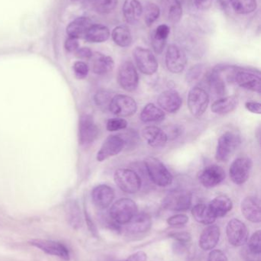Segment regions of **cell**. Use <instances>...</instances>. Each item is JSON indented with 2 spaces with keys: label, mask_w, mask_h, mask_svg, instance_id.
<instances>
[{
  "label": "cell",
  "mask_w": 261,
  "mask_h": 261,
  "mask_svg": "<svg viewBox=\"0 0 261 261\" xmlns=\"http://www.w3.org/2000/svg\"><path fill=\"white\" fill-rule=\"evenodd\" d=\"M116 186L124 193L134 194L140 190L142 181L139 175L130 169H118L114 173Z\"/></svg>",
  "instance_id": "cell-5"
},
{
  "label": "cell",
  "mask_w": 261,
  "mask_h": 261,
  "mask_svg": "<svg viewBox=\"0 0 261 261\" xmlns=\"http://www.w3.org/2000/svg\"><path fill=\"white\" fill-rule=\"evenodd\" d=\"M142 136L150 147L155 148L163 147L168 141L165 130L153 125L144 128L142 130Z\"/></svg>",
  "instance_id": "cell-21"
},
{
  "label": "cell",
  "mask_w": 261,
  "mask_h": 261,
  "mask_svg": "<svg viewBox=\"0 0 261 261\" xmlns=\"http://www.w3.org/2000/svg\"><path fill=\"white\" fill-rule=\"evenodd\" d=\"M234 82H235L239 87L245 89V90L256 92L259 94L260 93L261 80L260 76L253 72L239 68L234 74Z\"/></svg>",
  "instance_id": "cell-17"
},
{
  "label": "cell",
  "mask_w": 261,
  "mask_h": 261,
  "mask_svg": "<svg viewBox=\"0 0 261 261\" xmlns=\"http://www.w3.org/2000/svg\"><path fill=\"white\" fill-rule=\"evenodd\" d=\"M79 210L78 206L75 205H70L69 206L68 215L70 217V220L73 222L74 225H77L79 222Z\"/></svg>",
  "instance_id": "cell-49"
},
{
  "label": "cell",
  "mask_w": 261,
  "mask_h": 261,
  "mask_svg": "<svg viewBox=\"0 0 261 261\" xmlns=\"http://www.w3.org/2000/svg\"><path fill=\"white\" fill-rule=\"evenodd\" d=\"M210 99L206 90L200 87H195L188 93V110L195 117H201L206 112Z\"/></svg>",
  "instance_id": "cell-6"
},
{
  "label": "cell",
  "mask_w": 261,
  "mask_h": 261,
  "mask_svg": "<svg viewBox=\"0 0 261 261\" xmlns=\"http://www.w3.org/2000/svg\"><path fill=\"white\" fill-rule=\"evenodd\" d=\"M73 1H78V0H73Z\"/></svg>",
  "instance_id": "cell-55"
},
{
  "label": "cell",
  "mask_w": 261,
  "mask_h": 261,
  "mask_svg": "<svg viewBox=\"0 0 261 261\" xmlns=\"http://www.w3.org/2000/svg\"><path fill=\"white\" fill-rule=\"evenodd\" d=\"M242 214L245 219L253 223H260L261 221L260 202L255 196H247L241 205Z\"/></svg>",
  "instance_id": "cell-20"
},
{
  "label": "cell",
  "mask_w": 261,
  "mask_h": 261,
  "mask_svg": "<svg viewBox=\"0 0 261 261\" xmlns=\"http://www.w3.org/2000/svg\"><path fill=\"white\" fill-rule=\"evenodd\" d=\"M99 129L90 115L84 114L80 117L78 126V139L82 146L91 144L98 138Z\"/></svg>",
  "instance_id": "cell-12"
},
{
  "label": "cell",
  "mask_w": 261,
  "mask_h": 261,
  "mask_svg": "<svg viewBox=\"0 0 261 261\" xmlns=\"http://www.w3.org/2000/svg\"><path fill=\"white\" fill-rule=\"evenodd\" d=\"M109 110L118 117H130L137 111V104L127 95H115L110 100Z\"/></svg>",
  "instance_id": "cell-8"
},
{
  "label": "cell",
  "mask_w": 261,
  "mask_h": 261,
  "mask_svg": "<svg viewBox=\"0 0 261 261\" xmlns=\"http://www.w3.org/2000/svg\"><path fill=\"white\" fill-rule=\"evenodd\" d=\"M66 50L69 52H75L78 48H79V42L78 39L72 37H69L66 40L65 44H64Z\"/></svg>",
  "instance_id": "cell-48"
},
{
  "label": "cell",
  "mask_w": 261,
  "mask_h": 261,
  "mask_svg": "<svg viewBox=\"0 0 261 261\" xmlns=\"http://www.w3.org/2000/svg\"><path fill=\"white\" fill-rule=\"evenodd\" d=\"M226 177L225 170L220 166H208L199 173V179L205 188L211 189L222 184Z\"/></svg>",
  "instance_id": "cell-15"
},
{
  "label": "cell",
  "mask_w": 261,
  "mask_h": 261,
  "mask_svg": "<svg viewBox=\"0 0 261 261\" xmlns=\"http://www.w3.org/2000/svg\"><path fill=\"white\" fill-rule=\"evenodd\" d=\"M187 57L183 49L176 44H170L165 53V65L169 71L180 73L185 70Z\"/></svg>",
  "instance_id": "cell-11"
},
{
  "label": "cell",
  "mask_w": 261,
  "mask_h": 261,
  "mask_svg": "<svg viewBox=\"0 0 261 261\" xmlns=\"http://www.w3.org/2000/svg\"><path fill=\"white\" fill-rule=\"evenodd\" d=\"M221 237V230L216 225H209L202 231L199 239V246L204 251H211L214 249Z\"/></svg>",
  "instance_id": "cell-22"
},
{
  "label": "cell",
  "mask_w": 261,
  "mask_h": 261,
  "mask_svg": "<svg viewBox=\"0 0 261 261\" xmlns=\"http://www.w3.org/2000/svg\"><path fill=\"white\" fill-rule=\"evenodd\" d=\"M205 64H199L193 66L189 69L186 74V81L189 84L197 82L204 74H205Z\"/></svg>",
  "instance_id": "cell-39"
},
{
  "label": "cell",
  "mask_w": 261,
  "mask_h": 261,
  "mask_svg": "<svg viewBox=\"0 0 261 261\" xmlns=\"http://www.w3.org/2000/svg\"><path fill=\"white\" fill-rule=\"evenodd\" d=\"M110 35V30L107 26L101 24H93L89 28L84 38L89 42L102 43L109 39Z\"/></svg>",
  "instance_id": "cell-31"
},
{
  "label": "cell",
  "mask_w": 261,
  "mask_h": 261,
  "mask_svg": "<svg viewBox=\"0 0 261 261\" xmlns=\"http://www.w3.org/2000/svg\"><path fill=\"white\" fill-rule=\"evenodd\" d=\"M193 202V194L188 190H176L170 192L162 199V205L165 210L183 212L189 210Z\"/></svg>",
  "instance_id": "cell-4"
},
{
  "label": "cell",
  "mask_w": 261,
  "mask_h": 261,
  "mask_svg": "<svg viewBox=\"0 0 261 261\" xmlns=\"http://www.w3.org/2000/svg\"><path fill=\"white\" fill-rule=\"evenodd\" d=\"M125 144L124 138L119 135H110L103 143L97 154V160L102 162L111 156H116L122 151Z\"/></svg>",
  "instance_id": "cell-14"
},
{
  "label": "cell",
  "mask_w": 261,
  "mask_h": 261,
  "mask_svg": "<svg viewBox=\"0 0 261 261\" xmlns=\"http://www.w3.org/2000/svg\"><path fill=\"white\" fill-rule=\"evenodd\" d=\"M165 132L168 138H172V139H175V138H178V137L182 135V132H183V129H182V127L180 126V125H174L170 127L169 130H167V132Z\"/></svg>",
  "instance_id": "cell-47"
},
{
  "label": "cell",
  "mask_w": 261,
  "mask_h": 261,
  "mask_svg": "<svg viewBox=\"0 0 261 261\" xmlns=\"http://www.w3.org/2000/svg\"><path fill=\"white\" fill-rule=\"evenodd\" d=\"M221 6L224 8H227L230 5V0H218Z\"/></svg>",
  "instance_id": "cell-54"
},
{
  "label": "cell",
  "mask_w": 261,
  "mask_h": 261,
  "mask_svg": "<svg viewBox=\"0 0 261 261\" xmlns=\"http://www.w3.org/2000/svg\"><path fill=\"white\" fill-rule=\"evenodd\" d=\"M128 122L122 118H115L107 121V130L109 132H116V130L127 128Z\"/></svg>",
  "instance_id": "cell-42"
},
{
  "label": "cell",
  "mask_w": 261,
  "mask_h": 261,
  "mask_svg": "<svg viewBox=\"0 0 261 261\" xmlns=\"http://www.w3.org/2000/svg\"><path fill=\"white\" fill-rule=\"evenodd\" d=\"M230 4L234 12L240 15L251 13L257 7V0H230Z\"/></svg>",
  "instance_id": "cell-36"
},
{
  "label": "cell",
  "mask_w": 261,
  "mask_h": 261,
  "mask_svg": "<svg viewBox=\"0 0 261 261\" xmlns=\"http://www.w3.org/2000/svg\"><path fill=\"white\" fill-rule=\"evenodd\" d=\"M192 214L199 223L205 225H211L216 220V217L211 212L209 205L205 204H198L192 210Z\"/></svg>",
  "instance_id": "cell-32"
},
{
  "label": "cell",
  "mask_w": 261,
  "mask_h": 261,
  "mask_svg": "<svg viewBox=\"0 0 261 261\" xmlns=\"http://www.w3.org/2000/svg\"><path fill=\"white\" fill-rule=\"evenodd\" d=\"M92 70L96 74L105 75L113 70L114 61L110 56L101 53H95L92 55Z\"/></svg>",
  "instance_id": "cell-26"
},
{
  "label": "cell",
  "mask_w": 261,
  "mask_h": 261,
  "mask_svg": "<svg viewBox=\"0 0 261 261\" xmlns=\"http://www.w3.org/2000/svg\"><path fill=\"white\" fill-rule=\"evenodd\" d=\"M74 73L78 79H84L88 74L89 67L86 63L83 61H77L73 66Z\"/></svg>",
  "instance_id": "cell-43"
},
{
  "label": "cell",
  "mask_w": 261,
  "mask_h": 261,
  "mask_svg": "<svg viewBox=\"0 0 261 261\" xmlns=\"http://www.w3.org/2000/svg\"><path fill=\"white\" fill-rule=\"evenodd\" d=\"M144 164L150 179L155 185L167 187L173 184V175L159 159L154 156H147L144 160Z\"/></svg>",
  "instance_id": "cell-1"
},
{
  "label": "cell",
  "mask_w": 261,
  "mask_h": 261,
  "mask_svg": "<svg viewBox=\"0 0 261 261\" xmlns=\"http://www.w3.org/2000/svg\"><path fill=\"white\" fill-rule=\"evenodd\" d=\"M226 234L230 245L234 247L243 246L248 240V230L242 221L231 219L226 227Z\"/></svg>",
  "instance_id": "cell-13"
},
{
  "label": "cell",
  "mask_w": 261,
  "mask_h": 261,
  "mask_svg": "<svg viewBox=\"0 0 261 261\" xmlns=\"http://www.w3.org/2000/svg\"><path fill=\"white\" fill-rule=\"evenodd\" d=\"M159 16H160V9L157 5L150 3L146 6L144 21L148 27H151Z\"/></svg>",
  "instance_id": "cell-37"
},
{
  "label": "cell",
  "mask_w": 261,
  "mask_h": 261,
  "mask_svg": "<svg viewBox=\"0 0 261 261\" xmlns=\"http://www.w3.org/2000/svg\"><path fill=\"white\" fill-rule=\"evenodd\" d=\"M213 0H195L196 7L200 10H207L212 5Z\"/></svg>",
  "instance_id": "cell-53"
},
{
  "label": "cell",
  "mask_w": 261,
  "mask_h": 261,
  "mask_svg": "<svg viewBox=\"0 0 261 261\" xmlns=\"http://www.w3.org/2000/svg\"><path fill=\"white\" fill-rule=\"evenodd\" d=\"M188 222V217L185 214H177L167 219V223L172 227L183 226Z\"/></svg>",
  "instance_id": "cell-44"
},
{
  "label": "cell",
  "mask_w": 261,
  "mask_h": 261,
  "mask_svg": "<svg viewBox=\"0 0 261 261\" xmlns=\"http://www.w3.org/2000/svg\"><path fill=\"white\" fill-rule=\"evenodd\" d=\"M118 84L123 90L134 92L139 85V75L131 61H125L120 67L117 74Z\"/></svg>",
  "instance_id": "cell-9"
},
{
  "label": "cell",
  "mask_w": 261,
  "mask_h": 261,
  "mask_svg": "<svg viewBox=\"0 0 261 261\" xmlns=\"http://www.w3.org/2000/svg\"><path fill=\"white\" fill-rule=\"evenodd\" d=\"M225 78L222 76L219 70L215 67L211 71L205 75V80L208 86L217 96H223L226 94L227 88Z\"/></svg>",
  "instance_id": "cell-27"
},
{
  "label": "cell",
  "mask_w": 261,
  "mask_h": 261,
  "mask_svg": "<svg viewBox=\"0 0 261 261\" xmlns=\"http://www.w3.org/2000/svg\"><path fill=\"white\" fill-rule=\"evenodd\" d=\"M147 254L144 251H138L130 255L127 260L124 261H147Z\"/></svg>",
  "instance_id": "cell-52"
},
{
  "label": "cell",
  "mask_w": 261,
  "mask_h": 261,
  "mask_svg": "<svg viewBox=\"0 0 261 261\" xmlns=\"http://www.w3.org/2000/svg\"><path fill=\"white\" fill-rule=\"evenodd\" d=\"M93 24L91 20L87 17H79L74 20L67 27V34L69 37L79 38H84L89 28Z\"/></svg>",
  "instance_id": "cell-29"
},
{
  "label": "cell",
  "mask_w": 261,
  "mask_h": 261,
  "mask_svg": "<svg viewBox=\"0 0 261 261\" xmlns=\"http://www.w3.org/2000/svg\"><path fill=\"white\" fill-rule=\"evenodd\" d=\"M242 143L240 135L236 132H225L218 141L216 159L219 162H227Z\"/></svg>",
  "instance_id": "cell-3"
},
{
  "label": "cell",
  "mask_w": 261,
  "mask_h": 261,
  "mask_svg": "<svg viewBox=\"0 0 261 261\" xmlns=\"http://www.w3.org/2000/svg\"><path fill=\"white\" fill-rule=\"evenodd\" d=\"M30 243L32 246L41 250L49 255L55 256L64 260H70V251L68 248L61 242L36 239L32 240Z\"/></svg>",
  "instance_id": "cell-16"
},
{
  "label": "cell",
  "mask_w": 261,
  "mask_h": 261,
  "mask_svg": "<svg viewBox=\"0 0 261 261\" xmlns=\"http://www.w3.org/2000/svg\"><path fill=\"white\" fill-rule=\"evenodd\" d=\"M170 238L177 241L180 244H188L192 240L191 234L188 231H179V232H173L170 234Z\"/></svg>",
  "instance_id": "cell-45"
},
{
  "label": "cell",
  "mask_w": 261,
  "mask_h": 261,
  "mask_svg": "<svg viewBox=\"0 0 261 261\" xmlns=\"http://www.w3.org/2000/svg\"><path fill=\"white\" fill-rule=\"evenodd\" d=\"M165 11L167 18L173 24H177L182 16L181 0H165Z\"/></svg>",
  "instance_id": "cell-35"
},
{
  "label": "cell",
  "mask_w": 261,
  "mask_h": 261,
  "mask_svg": "<svg viewBox=\"0 0 261 261\" xmlns=\"http://www.w3.org/2000/svg\"><path fill=\"white\" fill-rule=\"evenodd\" d=\"M170 34V26L162 24L158 26L151 35V44L155 53L160 55L163 51Z\"/></svg>",
  "instance_id": "cell-25"
},
{
  "label": "cell",
  "mask_w": 261,
  "mask_h": 261,
  "mask_svg": "<svg viewBox=\"0 0 261 261\" xmlns=\"http://www.w3.org/2000/svg\"><path fill=\"white\" fill-rule=\"evenodd\" d=\"M133 55L141 73L151 76L157 72L159 64L151 50L143 47H136L133 50Z\"/></svg>",
  "instance_id": "cell-7"
},
{
  "label": "cell",
  "mask_w": 261,
  "mask_h": 261,
  "mask_svg": "<svg viewBox=\"0 0 261 261\" xmlns=\"http://www.w3.org/2000/svg\"><path fill=\"white\" fill-rule=\"evenodd\" d=\"M111 99L109 92L106 90H100L95 94L94 102L99 108L104 110V109H109Z\"/></svg>",
  "instance_id": "cell-40"
},
{
  "label": "cell",
  "mask_w": 261,
  "mask_h": 261,
  "mask_svg": "<svg viewBox=\"0 0 261 261\" xmlns=\"http://www.w3.org/2000/svg\"><path fill=\"white\" fill-rule=\"evenodd\" d=\"M112 38L116 45L121 47H128L133 42L130 29L127 25H118L112 32Z\"/></svg>",
  "instance_id": "cell-34"
},
{
  "label": "cell",
  "mask_w": 261,
  "mask_h": 261,
  "mask_svg": "<svg viewBox=\"0 0 261 261\" xmlns=\"http://www.w3.org/2000/svg\"><path fill=\"white\" fill-rule=\"evenodd\" d=\"M157 102L162 110L167 113H176L182 107V99L176 90H165L159 95Z\"/></svg>",
  "instance_id": "cell-18"
},
{
  "label": "cell",
  "mask_w": 261,
  "mask_h": 261,
  "mask_svg": "<svg viewBox=\"0 0 261 261\" xmlns=\"http://www.w3.org/2000/svg\"><path fill=\"white\" fill-rule=\"evenodd\" d=\"M92 201L98 208H107L111 205L115 198L114 190L110 186L102 184L93 188L91 193Z\"/></svg>",
  "instance_id": "cell-19"
},
{
  "label": "cell",
  "mask_w": 261,
  "mask_h": 261,
  "mask_svg": "<svg viewBox=\"0 0 261 261\" xmlns=\"http://www.w3.org/2000/svg\"><path fill=\"white\" fill-rule=\"evenodd\" d=\"M144 13L142 4L139 0H125L123 5V15L128 24H135L140 20Z\"/></svg>",
  "instance_id": "cell-24"
},
{
  "label": "cell",
  "mask_w": 261,
  "mask_h": 261,
  "mask_svg": "<svg viewBox=\"0 0 261 261\" xmlns=\"http://www.w3.org/2000/svg\"><path fill=\"white\" fill-rule=\"evenodd\" d=\"M127 230L132 234H141L148 231L151 228L152 219L150 215L145 213H136L134 217L126 224Z\"/></svg>",
  "instance_id": "cell-23"
},
{
  "label": "cell",
  "mask_w": 261,
  "mask_h": 261,
  "mask_svg": "<svg viewBox=\"0 0 261 261\" xmlns=\"http://www.w3.org/2000/svg\"><path fill=\"white\" fill-rule=\"evenodd\" d=\"M260 237V231L258 230L251 236L248 242V248L250 251L255 255H259L261 252Z\"/></svg>",
  "instance_id": "cell-41"
},
{
  "label": "cell",
  "mask_w": 261,
  "mask_h": 261,
  "mask_svg": "<svg viewBox=\"0 0 261 261\" xmlns=\"http://www.w3.org/2000/svg\"><path fill=\"white\" fill-rule=\"evenodd\" d=\"M208 261H228L226 254L221 250H211Z\"/></svg>",
  "instance_id": "cell-46"
},
{
  "label": "cell",
  "mask_w": 261,
  "mask_h": 261,
  "mask_svg": "<svg viewBox=\"0 0 261 261\" xmlns=\"http://www.w3.org/2000/svg\"><path fill=\"white\" fill-rule=\"evenodd\" d=\"M118 0H94L95 9L100 14H108L116 9Z\"/></svg>",
  "instance_id": "cell-38"
},
{
  "label": "cell",
  "mask_w": 261,
  "mask_h": 261,
  "mask_svg": "<svg viewBox=\"0 0 261 261\" xmlns=\"http://www.w3.org/2000/svg\"><path fill=\"white\" fill-rule=\"evenodd\" d=\"M165 117L163 110L153 103L147 104L140 113V119L145 123L162 122Z\"/></svg>",
  "instance_id": "cell-33"
},
{
  "label": "cell",
  "mask_w": 261,
  "mask_h": 261,
  "mask_svg": "<svg viewBox=\"0 0 261 261\" xmlns=\"http://www.w3.org/2000/svg\"><path fill=\"white\" fill-rule=\"evenodd\" d=\"M253 162L248 156H242L233 161L229 169L230 178L236 185L247 182L252 170Z\"/></svg>",
  "instance_id": "cell-10"
},
{
  "label": "cell",
  "mask_w": 261,
  "mask_h": 261,
  "mask_svg": "<svg viewBox=\"0 0 261 261\" xmlns=\"http://www.w3.org/2000/svg\"><path fill=\"white\" fill-rule=\"evenodd\" d=\"M75 55L80 59H90L92 58L93 52L88 47H81L75 51Z\"/></svg>",
  "instance_id": "cell-50"
},
{
  "label": "cell",
  "mask_w": 261,
  "mask_h": 261,
  "mask_svg": "<svg viewBox=\"0 0 261 261\" xmlns=\"http://www.w3.org/2000/svg\"><path fill=\"white\" fill-rule=\"evenodd\" d=\"M137 213L138 208L136 202L128 198H123L112 205L109 214L115 223L126 225Z\"/></svg>",
  "instance_id": "cell-2"
},
{
  "label": "cell",
  "mask_w": 261,
  "mask_h": 261,
  "mask_svg": "<svg viewBox=\"0 0 261 261\" xmlns=\"http://www.w3.org/2000/svg\"><path fill=\"white\" fill-rule=\"evenodd\" d=\"M245 108L252 113L260 115L261 113V104L257 102H247Z\"/></svg>",
  "instance_id": "cell-51"
},
{
  "label": "cell",
  "mask_w": 261,
  "mask_h": 261,
  "mask_svg": "<svg viewBox=\"0 0 261 261\" xmlns=\"http://www.w3.org/2000/svg\"><path fill=\"white\" fill-rule=\"evenodd\" d=\"M239 106V99L235 96H225L218 99L211 105V111L215 114L224 115L232 113Z\"/></svg>",
  "instance_id": "cell-28"
},
{
  "label": "cell",
  "mask_w": 261,
  "mask_h": 261,
  "mask_svg": "<svg viewBox=\"0 0 261 261\" xmlns=\"http://www.w3.org/2000/svg\"><path fill=\"white\" fill-rule=\"evenodd\" d=\"M210 208L214 216L217 218H222L226 216L233 208L231 199L226 196H219L213 199L209 204Z\"/></svg>",
  "instance_id": "cell-30"
}]
</instances>
